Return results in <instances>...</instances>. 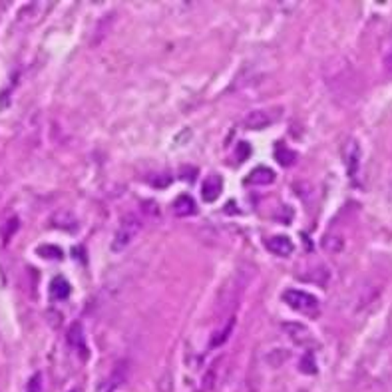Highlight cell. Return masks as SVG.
<instances>
[{
	"mask_svg": "<svg viewBox=\"0 0 392 392\" xmlns=\"http://www.w3.org/2000/svg\"><path fill=\"white\" fill-rule=\"evenodd\" d=\"M142 225H144L142 217H137L134 213H128L121 219L120 227H118V231H116V235L112 239V251L114 253H121L130 243L134 241V237H136L137 233L142 231Z\"/></svg>",
	"mask_w": 392,
	"mask_h": 392,
	"instance_id": "obj_1",
	"label": "cell"
},
{
	"mask_svg": "<svg viewBox=\"0 0 392 392\" xmlns=\"http://www.w3.org/2000/svg\"><path fill=\"white\" fill-rule=\"evenodd\" d=\"M281 297L293 311L302 313V315H317L318 309H321V301L317 297L307 291H301V289H287Z\"/></svg>",
	"mask_w": 392,
	"mask_h": 392,
	"instance_id": "obj_2",
	"label": "cell"
},
{
	"mask_svg": "<svg viewBox=\"0 0 392 392\" xmlns=\"http://www.w3.org/2000/svg\"><path fill=\"white\" fill-rule=\"evenodd\" d=\"M281 114H283L281 108H259L245 116L243 126H245V130H265L279 120Z\"/></svg>",
	"mask_w": 392,
	"mask_h": 392,
	"instance_id": "obj_3",
	"label": "cell"
},
{
	"mask_svg": "<svg viewBox=\"0 0 392 392\" xmlns=\"http://www.w3.org/2000/svg\"><path fill=\"white\" fill-rule=\"evenodd\" d=\"M343 157H345V166H347L348 178H350V180H357L362 162L361 144H359L357 139H348L347 144H345V148H343Z\"/></svg>",
	"mask_w": 392,
	"mask_h": 392,
	"instance_id": "obj_4",
	"label": "cell"
},
{
	"mask_svg": "<svg viewBox=\"0 0 392 392\" xmlns=\"http://www.w3.org/2000/svg\"><path fill=\"white\" fill-rule=\"evenodd\" d=\"M221 191H223V180H221V176H217V173L207 176L205 181H203V185H201V197H203L207 203H213V201H217V197L221 196Z\"/></svg>",
	"mask_w": 392,
	"mask_h": 392,
	"instance_id": "obj_5",
	"label": "cell"
},
{
	"mask_svg": "<svg viewBox=\"0 0 392 392\" xmlns=\"http://www.w3.org/2000/svg\"><path fill=\"white\" fill-rule=\"evenodd\" d=\"M265 247L271 251L273 255L277 257H289L293 251H295V243L291 241L287 235H275V237H269L265 241Z\"/></svg>",
	"mask_w": 392,
	"mask_h": 392,
	"instance_id": "obj_6",
	"label": "cell"
},
{
	"mask_svg": "<svg viewBox=\"0 0 392 392\" xmlns=\"http://www.w3.org/2000/svg\"><path fill=\"white\" fill-rule=\"evenodd\" d=\"M68 345L74 348V350H80L86 355V334H84V327L82 323H72L70 329H68Z\"/></svg>",
	"mask_w": 392,
	"mask_h": 392,
	"instance_id": "obj_7",
	"label": "cell"
},
{
	"mask_svg": "<svg viewBox=\"0 0 392 392\" xmlns=\"http://www.w3.org/2000/svg\"><path fill=\"white\" fill-rule=\"evenodd\" d=\"M50 221H52V227H58V229H64V231H74L78 227V217L74 213L66 212V210L54 213L50 217Z\"/></svg>",
	"mask_w": 392,
	"mask_h": 392,
	"instance_id": "obj_8",
	"label": "cell"
},
{
	"mask_svg": "<svg viewBox=\"0 0 392 392\" xmlns=\"http://www.w3.org/2000/svg\"><path fill=\"white\" fill-rule=\"evenodd\" d=\"M273 181H275V171H273L271 167L259 166L247 176L245 183H253V185H269Z\"/></svg>",
	"mask_w": 392,
	"mask_h": 392,
	"instance_id": "obj_9",
	"label": "cell"
},
{
	"mask_svg": "<svg viewBox=\"0 0 392 392\" xmlns=\"http://www.w3.org/2000/svg\"><path fill=\"white\" fill-rule=\"evenodd\" d=\"M197 205L191 196H180L173 201V213L178 217H189V215H196Z\"/></svg>",
	"mask_w": 392,
	"mask_h": 392,
	"instance_id": "obj_10",
	"label": "cell"
},
{
	"mask_svg": "<svg viewBox=\"0 0 392 392\" xmlns=\"http://www.w3.org/2000/svg\"><path fill=\"white\" fill-rule=\"evenodd\" d=\"M283 331H285L295 343L305 345V343L311 341V332H309V329L302 327V325H299V323H283Z\"/></svg>",
	"mask_w": 392,
	"mask_h": 392,
	"instance_id": "obj_11",
	"label": "cell"
},
{
	"mask_svg": "<svg viewBox=\"0 0 392 392\" xmlns=\"http://www.w3.org/2000/svg\"><path fill=\"white\" fill-rule=\"evenodd\" d=\"M70 283L64 277H56L50 285V297L52 301H66L70 297Z\"/></svg>",
	"mask_w": 392,
	"mask_h": 392,
	"instance_id": "obj_12",
	"label": "cell"
},
{
	"mask_svg": "<svg viewBox=\"0 0 392 392\" xmlns=\"http://www.w3.org/2000/svg\"><path fill=\"white\" fill-rule=\"evenodd\" d=\"M233 329H235V318L231 317L229 321H227V325L223 327V329H217V331L213 332L212 341H210V348H219L223 347L227 343V339L231 336V332H233Z\"/></svg>",
	"mask_w": 392,
	"mask_h": 392,
	"instance_id": "obj_13",
	"label": "cell"
},
{
	"mask_svg": "<svg viewBox=\"0 0 392 392\" xmlns=\"http://www.w3.org/2000/svg\"><path fill=\"white\" fill-rule=\"evenodd\" d=\"M123 378H126V368H123V362H120V364L114 368V373L110 375V378H108L106 382L102 384L100 392H114L116 389H118V386H120Z\"/></svg>",
	"mask_w": 392,
	"mask_h": 392,
	"instance_id": "obj_14",
	"label": "cell"
},
{
	"mask_svg": "<svg viewBox=\"0 0 392 392\" xmlns=\"http://www.w3.org/2000/svg\"><path fill=\"white\" fill-rule=\"evenodd\" d=\"M275 157H277V162L281 164V166H293L295 162H297V153L293 150H289L287 146H283V144H279L277 146V150H275Z\"/></svg>",
	"mask_w": 392,
	"mask_h": 392,
	"instance_id": "obj_15",
	"label": "cell"
},
{
	"mask_svg": "<svg viewBox=\"0 0 392 392\" xmlns=\"http://www.w3.org/2000/svg\"><path fill=\"white\" fill-rule=\"evenodd\" d=\"M343 247H345V241H343L341 235H331L329 233V235L323 237V249L329 251V253H341Z\"/></svg>",
	"mask_w": 392,
	"mask_h": 392,
	"instance_id": "obj_16",
	"label": "cell"
},
{
	"mask_svg": "<svg viewBox=\"0 0 392 392\" xmlns=\"http://www.w3.org/2000/svg\"><path fill=\"white\" fill-rule=\"evenodd\" d=\"M38 255L46 259H62V249L56 245H42L38 247Z\"/></svg>",
	"mask_w": 392,
	"mask_h": 392,
	"instance_id": "obj_17",
	"label": "cell"
},
{
	"mask_svg": "<svg viewBox=\"0 0 392 392\" xmlns=\"http://www.w3.org/2000/svg\"><path fill=\"white\" fill-rule=\"evenodd\" d=\"M299 368H301L302 373H307V375H315V373H317V366H315V359H313V355L302 357Z\"/></svg>",
	"mask_w": 392,
	"mask_h": 392,
	"instance_id": "obj_18",
	"label": "cell"
},
{
	"mask_svg": "<svg viewBox=\"0 0 392 392\" xmlns=\"http://www.w3.org/2000/svg\"><path fill=\"white\" fill-rule=\"evenodd\" d=\"M16 229H18V217H10L8 221H6V227H4V231H2V235H4V241H8L12 235L16 233Z\"/></svg>",
	"mask_w": 392,
	"mask_h": 392,
	"instance_id": "obj_19",
	"label": "cell"
},
{
	"mask_svg": "<svg viewBox=\"0 0 392 392\" xmlns=\"http://www.w3.org/2000/svg\"><path fill=\"white\" fill-rule=\"evenodd\" d=\"M38 389H40V375L32 378L31 384H28V392H38Z\"/></svg>",
	"mask_w": 392,
	"mask_h": 392,
	"instance_id": "obj_20",
	"label": "cell"
},
{
	"mask_svg": "<svg viewBox=\"0 0 392 392\" xmlns=\"http://www.w3.org/2000/svg\"><path fill=\"white\" fill-rule=\"evenodd\" d=\"M384 68H386V72H389V74H392V48H391V52L386 54V58H384Z\"/></svg>",
	"mask_w": 392,
	"mask_h": 392,
	"instance_id": "obj_21",
	"label": "cell"
}]
</instances>
